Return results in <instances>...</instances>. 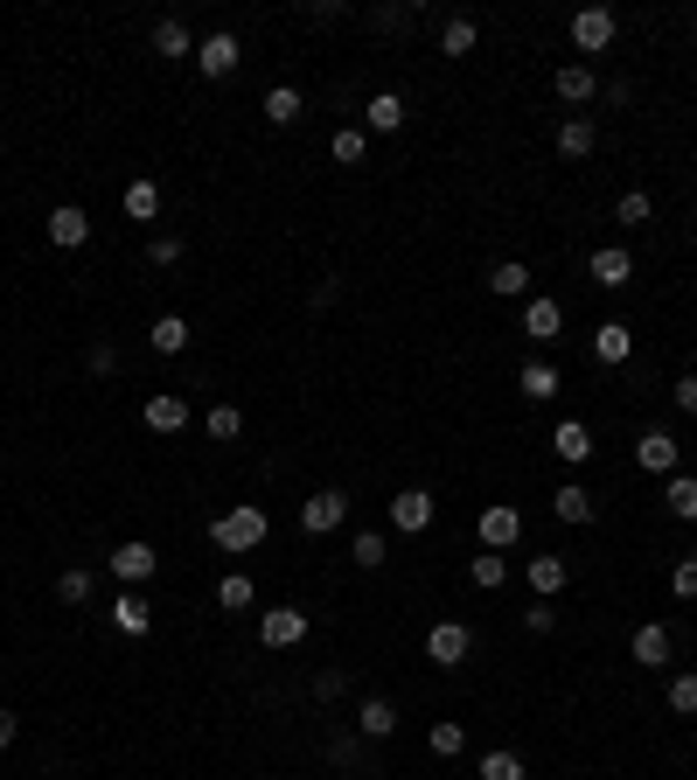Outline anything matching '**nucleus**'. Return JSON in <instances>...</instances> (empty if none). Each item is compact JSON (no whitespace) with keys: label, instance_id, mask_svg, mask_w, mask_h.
I'll return each instance as SVG.
<instances>
[{"label":"nucleus","instance_id":"1","mask_svg":"<svg viewBox=\"0 0 697 780\" xmlns=\"http://www.w3.org/2000/svg\"><path fill=\"white\" fill-rule=\"evenodd\" d=\"M266 509H258V502H237V509H223V516L210 523V537H217V550H231V558H237V550H258V544H266Z\"/></svg>","mask_w":697,"mask_h":780},{"label":"nucleus","instance_id":"2","mask_svg":"<svg viewBox=\"0 0 697 780\" xmlns=\"http://www.w3.org/2000/svg\"><path fill=\"white\" fill-rule=\"evenodd\" d=\"M467 649H475V635H467V620H432V635H426V655L440 662V670H461Z\"/></svg>","mask_w":697,"mask_h":780},{"label":"nucleus","instance_id":"3","mask_svg":"<svg viewBox=\"0 0 697 780\" xmlns=\"http://www.w3.org/2000/svg\"><path fill=\"white\" fill-rule=\"evenodd\" d=\"M342 516H349V494H335V488H322V494H307V502H300V529H307V537L342 529Z\"/></svg>","mask_w":697,"mask_h":780},{"label":"nucleus","instance_id":"4","mask_svg":"<svg viewBox=\"0 0 697 780\" xmlns=\"http://www.w3.org/2000/svg\"><path fill=\"white\" fill-rule=\"evenodd\" d=\"M614 8H579L572 14V49H586V56H600V49H607L614 43Z\"/></svg>","mask_w":697,"mask_h":780},{"label":"nucleus","instance_id":"5","mask_svg":"<svg viewBox=\"0 0 697 780\" xmlns=\"http://www.w3.org/2000/svg\"><path fill=\"white\" fill-rule=\"evenodd\" d=\"M237 63H244V56H237V35L231 28H217V35H202V43H196V70H202V78H231Z\"/></svg>","mask_w":697,"mask_h":780},{"label":"nucleus","instance_id":"6","mask_svg":"<svg viewBox=\"0 0 697 780\" xmlns=\"http://www.w3.org/2000/svg\"><path fill=\"white\" fill-rule=\"evenodd\" d=\"M258 641H266V649H300V641H307V614H300V606H272V614L258 620Z\"/></svg>","mask_w":697,"mask_h":780},{"label":"nucleus","instance_id":"7","mask_svg":"<svg viewBox=\"0 0 697 780\" xmlns=\"http://www.w3.org/2000/svg\"><path fill=\"white\" fill-rule=\"evenodd\" d=\"M516 537H523V509L488 502V509H481V550H510Z\"/></svg>","mask_w":697,"mask_h":780},{"label":"nucleus","instance_id":"8","mask_svg":"<svg viewBox=\"0 0 697 780\" xmlns=\"http://www.w3.org/2000/svg\"><path fill=\"white\" fill-rule=\"evenodd\" d=\"M105 564H112V572H119L126 585H147V579H154V572H161V558H154V544H140V537H133V544H119V550H112V558H105Z\"/></svg>","mask_w":697,"mask_h":780},{"label":"nucleus","instance_id":"9","mask_svg":"<svg viewBox=\"0 0 697 780\" xmlns=\"http://www.w3.org/2000/svg\"><path fill=\"white\" fill-rule=\"evenodd\" d=\"M426 523H432V494H426V488H398V494H391V529L419 537Z\"/></svg>","mask_w":697,"mask_h":780},{"label":"nucleus","instance_id":"10","mask_svg":"<svg viewBox=\"0 0 697 780\" xmlns=\"http://www.w3.org/2000/svg\"><path fill=\"white\" fill-rule=\"evenodd\" d=\"M91 237V217H84V209L78 202H63V209H49V244H56V252H78V244Z\"/></svg>","mask_w":697,"mask_h":780},{"label":"nucleus","instance_id":"11","mask_svg":"<svg viewBox=\"0 0 697 780\" xmlns=\"http://www.w3.org/2000/svg\"><path fill=\"white\" fill-rule=\"evenodd\" d=\"M523 579H531V593H537V599H551V593H565V585H572V564L544 550V558H531V564H523Z\"/></svg>","mask_w":697,"mask_h":780},{"label":"nucleus","instance_id":"12","mask_svg":"<svg viewBox=\"0 0 697 780\" xmlns=\"http://www.w3.org/2000/svg\"><path fill=\"white\" fill-rule=\"evenodd\" d=\"M188 426V397L182 391H154L147 397V432H182Z\"/></svg>","mask_w":697,"mask_h":780},{"label":"nucleus","instance_id":"13","mask_svg":"<svg viewBox=\"0 0 697 780\" xmlns=\"http://www.w3.org/2000/svg\"><path fill=\"white\" fill-rule=\"evenodd\" d=\"M586 272H593V287H628V279H635V258L620 252V244H600Z\"/></svg>","mask_w":697,"mask_h":780},{"label":"nucleus","instance_id":"14","mask_svg":"<svg viewBox=\"0 0 697 780\" xmlns=\"http://www.w3.org/2000/svg\"><path fill=\"white\" fill-rule=\"evenodd\" d=\"M551 453H558V461H593V432L586 426H579V418H558V426H551Z\"/></svg>","mask_w":697,"mask_h":780},{"label":"nucleus","instance_id":"15","mask_svg":"<svg viewBox=\"0 0 697 780\" xmlns=\"http://www.w3.org/2000/svg\"><path fill=\"white\" fill-rule=\"evenodd\" d=\"M635 461H642L649 474H676V461H684V446H676L670 432H642V446H635Z\"/></svg>","mask_w":697,"mask_h":780},{"label":"nucleus","instance_id":"16","mask_svg":"<svg viewBox=\"0 0 697 780\" xmlns=\"http://www.w3.org/2000/svg\"><path fill=\"white\" fill-rule=\"evenodd\" d=\"M628 655L635 662H642V670H663V662H670V627H635V641H628Z\"/></svg>","mask_w":697,"mask_h":780},{"label":"nucleus","instance_id":"17","mask_svg":"<svg viewBox=\"0 0 697 780\" xmlns=\"http://www.w3.org/2000/svg\"><path fill=\"white\" fill-rule=\"evenodd\" d=\"M356 732H363V738H391V732H398V703H391V697H363Z\"/></svg>","mask_w":697,"mask_h":780},{"label":"nucleus","instance_id":"18","mask_svg":"<svg viewBox=\"0 0 697 780\" xmlns=\"http://www.w3.org/2000/svg\"><path fill=\"white\" fill-rule=\"evenodd\" d=\"M112 627H119V635H147V627H154V606H147L140 593H119V599H112Z\"/></svg>","mask_w":697,"mask_h":780},{"label":"nucleus","instance_id":"19","mask_svg":"<svg viewBox=\"0 0 697 780\" xmlns=\"http://www.w3.org/2000/svg\"><path fill=\"white\" fill-rule=\"evenodd\" d=\"M628 349H635L628 321H600V328H593V356H600V363H628Z\"/></svg>","mask_w":697,"mask_h":780},{"label":"nucleus","instance_id":"20","mask_svg":"<svg viewBox=\"0 0 697 780\" xmlns=\"http://www.w3.org/2000/svg\"><path fill=\"white\" fill-rule=\"evenodd\" d=\"M558 328H565L558 300H531V307H523V335H531V341H558Z\"/></svg>","mask_w":697,"mask_h":780},{"label":"nucleus","instance_id":"21","mask_svg":"<svg viewBox=\"0 0 697 780\" xmlns=\"http://www.w3.org/2000/svg\"><path fill=\"white\" fill-rule=\"evenodd\" d=\"M593 147H600V132H593V119H579V112H572V119L558 126V154H565V161H586Z\"/></svg>","mask_w":697,"mask_h":780},{"label":"nucleus","instance_id":"22","mask_svg":"<svg viewBox=\"0 0 697 780\" xmlns=\"http://www.w3.org/2000/svg\"><path fill=\"white\" fill-rule=\"evenodd\" d=\"M663 509L676 523H697V474H670V488H663Z\"/></svg>","mask_w":697,"mask_h":780},{"label":"nucleus","instance_id":"23","mask_svg":"<svg viewBox=\"0 0 697 780\" xmlns=\"http://www.w3.org/2000/svg\"><path fill=\"white\" fill-rule=\"evenodd\" d=\"M488 293H502V300H523V293H531V265H523V258H502L496 272H488Z\"/></svg>","mask_w":697,"mask_h":780},{"label":"nucleus","instance_id":"24","mask_svg":"<svg viewBox=\"0 0 697 780\" xmlns=\"http://www.w3.org/2000/svg\"><path fill=\"white\" fill-rule=\"evenodd\" d=\"M551 516H558V523H593V494L579 488V481H565V488L551 494Z\"/></svg>","mask_w":697,"mask_h":780},{"label":"nucleus","instance_id":"25","mask_svg":"<svg viewBox=\"0 0 697 780\" xmlns=\"http://www.w3.org/2000/svg\"><path fill=\"white\" fill-rule=\"evenodd\" d=\"M363 119H370V132H398L405 126V98L398 91H376V98L363 105Z\"/></svg>","mask_w":697,"mask_h":780},{"label":"nucleus","instance_id":"26","mask_svg":"<svg viewBox=\"0 0 697 780\" xmlns=\"http://www.w3.org/2000/svg\"><path fill=\"white\" fill-rule=\"evenodd\" d=\"M147 341H154V356H182L188 349V321L182 314H161L154 328H147Z\"/></svg>","mask_w":697,"mask_h":780},{"label":"nucleus","instance_id":"27","mask_svg":"<svg viewBox=\"0 0 697 780\" xmlns=\"http://www.w3.org/2000/svg\"><path fill=\"white\" fill-rule=\"evenodd\" d=\"M516 391L531 397V405H544V397H558V370L551 363H523L516 370Z\"/></svg>","mask_w":697,"mask_h":780},{"label":"nucleus","instance_id":"28","mask_svg":"<svg viewBox=\"0 0 697 780\" xmlns=\"http://www.w3.org/2000/svg\"><path fill=\"white\" fill-rule=\"evenodd\" d=\"M300 112H307V105H300L293 84H272V91H266V119H272V126H300Z\"/></svg>","mask_w":697,"mask_h":780},{"label":"nucleus","instance_id":"29","mask_svg":"<svg viewBox=\"0 0 697 780\" xmlns=\"http://www.w3.org/2000/svg\"><path fill=\"white\" fill-rule=\"evenodd\" d=\"M593 91H600V84H593L586 63H565V70H558V98H565V105H586Z\"/></svg>","mask_w":697,"mask_h":780},{"label":"nucleus","instance_id":"30","mask_svg":"<svg viewBox=\"0 0 697 780\" xmlns=\"http://www.w3.org/2000/svg\"><path fill=\"white\" fill-rule=\"evenodd\" d=\"M126 217H133V223H154V217H161V188H154V182H126Z\"/></svg>","mask_w":697,"mask_h":780},{"label":"nucleus","instance_id":"31","mask_svg":"<svg viewBox=\"0 0 697 780\" xmlns=\"http://www.w3.org/2000/svg\"><path fill=\"white\" fill-rule=\"evenodd\" d=\"M467 579H475V585H481V593H496V585H502V579H510V558H502V550H481V558H475V564H467Z\"/></svg>","mask_w":697,"mask_h":780},{"label":"nucleus","instance_id":"32","mask_svg":"<svg viewBox=\"0 0 697 780\" xmlns=\"http://www.w3.org/2000/svg\"><path fill=\"white\" fill-rule=\"evenodd\" d=\"M328 154L342 161V167H356V161L370 154V132H363V126H342V132H335V140H328Z\"/></svg>","mask_w":697,"mask_h":780},{"label":"nucleus","instance_id":"33","mask_svg":"<svg viewBox=\"0 0 697 780\" xmlns=\"http://www.w3.org/2000/svg\"><path fill=\"white\" fill-rule=\"evenodd\" d=\"M252 599H258V585L244 579V572H231V579L217 585V606H223V614H244V606H252Z\"/></svg>","mask_w":697,"mask_h":780},{"label":"nucleus","instance_id":"34","mask_svg":"<svg viewBox=\"0 0 697 780\" xmlns=\"http://www.w3.org/2000/svg\"><path fill=\"white\" fill-rule=\"evenodd\" d=\"M475 43H481V28L467 22V14H454V22L440 28V49H446V56H467V49H475Z\"/></svg>","mask_w":697,"mask_h":780},{"label":"nucleus","instance_id":"35","mask_svg":"<svg viewBox=\"0 0 697 780\" xmlns=\"http://www.w3.org/2000/svg\"><path fill=\"white\" fill-rule=\"evenodd\" d=\"M154 49H161V56H196V35H188L182 22H161V28H154Z\"/></svg>","mask_w":697,"mask_h":780},{"label":"nucleus","instance_id":"36","mask_svg":"<svg viewBox=\"0 0 697 780\" xmlns=\"http://www.w3.org/2000/svg\"><path fill=\"white\" fill-rule=\"evenodd\" d=\"M670 711H676V718H697V670L670 676Z\"/></svg>","mask_w":697,"mask_h":780},{"label":"nucleus","instance_id":"37","mask_svg":"<svg viewBox=\"0 0 697 780\" xmlns=\"http://www.w3.org/2000/svg\"><path fill=\"white\" fill-rule=\"evenodd\" d=\"M426 746L440 753V759H454V753L467 746V725H432V732H426Z\"/></svg>","mask_w":697,"mask_h":780},{"label":"nucleus","instance_id":"38","mask_svg":"<svg viewBox=\"0 0 697 780\" xmlns=\"http://www.w3.org/2000/svg\"><path fill=\"white\" fill-rule=\"evenodd\" d=\"M620 223H649L655 217V202H649V188H628V196H620V209H614Z\"/></svg>","mask_w":697,"mask_h":780},{"label":"nucleus","instance_id":"39","mask_svg":"<svg viewBox=\"0 0 697 780\" xmlns=\"http://www.w3.org/2000/svg\"><path fill=\"white\" fill-rule=\"evenodd\" d=\"M349 558L363 564V572H376V564H384V537H376V529H363V537L349 544Z\"/></svg>","mask_w":697,"mask_h":780},{"label":"nucleus","instance_id":"40","mask_svg":"<svg viewBox=\"0 0 697 780\" xmlns=\"http://www.w3.org/2000/svg\"><path fill=\"white\" fill-rule=\"evenodd\" d=\"M237 432H244V411L237 405H217L210 411V440H237Z\"/></svg>","mask_w":697,"mask_h":780},{"label":"nucleus","instance_id":"41","mask_svg":"<svg viewBox=\"0 0 697 780\" xmlns=\"http://www.w3.org/2000/svg\"><path fill=\"white\" fill-rule=\"evenodd\" d=\"M481 780H523V759L516 753H488L481 759Z\"/></svg>","mask_w":697,"mask_h":780},{"label":"nucleus","instance_id":"42","mask_svg":"<svg viewBox=\"0 0 697 780\" xmlns=\"http://www.w3.org/2000/svg\"><path fill=\"white\" fill-rule=\"evenodd\" d=\"M56 599H63V606H84V599H91V572H63V579H56Z\"/></svg>","mask_w":697,"mask_h":780},{"label":"nucleus","instance_id":"43","mask_svg":"<svg viewBox=\"0 0 697 780\" xmlns=\"http://www.w3.org/2000/svg\"><path fill=\"white\" fill-rule=\"evenodd\" d=\"M670 593H676V599H697V558H684V564L670 572Z\"/></svg>","mask_w":697,"mask_h":780},{"label":"nucleus","instance_id":"44","mask_svg":"<svg viewBox=\"0 0 697 780\" xmlns=\"http://www.w3.org/2000/svg\"><path fill=\"white\" fill-rule=\"evenodd\" d=\"M523 627H531V635H551V627H558V606H551V599H537L531 614H523Z\"/></svg>","mask_w":697,"mask_h":780},{"label":"nucleus","instance_id":"45","mask_svg":"<svg viewBox=\"0 0 697 780\" xmlns=\"http://www.w3.org/2000/svg\"><path fill=\"white\" fill-rule=\"evenodd\" d=\"M147 258H154V265H175V258H182V237H154V244H147Z\"/></svg>","mask_w":697,"mask_h":780},{"label":"nucleus","instance_id":"46","mask_svg":"<svg viewBox=\"0 0 697 780\" xmlns=\"http://www.w3.org/2000/svg\"><path fill=\"white\" fill-rule=\"evenodd\" d=\"M112 370H119V356H112L105 341H98V349H91V376H112Z\"/></svg>","mask_w":697,"mask_h":780},{"label":"nucleus","instance_id":"47","mask_svg":"<svg viewBox=\"0 0 697 780\" xmlns=\"http://www.w3.org/2000/svg\"><path fill=\"white\" fill-rule=\"evenodd\" d=\"M314 697H342V670H322V676H314Z\"/></svg>","mask_w":697,"mask_h":780},{"label":"nucleus","instance_id":"48","mask_svg":"<svg viewBox=\"0 0 697 780\" xmlns=\"http://www.w3.org/2000/svg\"><path fill=\"white\" fill-rule=\"evenodd\" d=\"M676 405H684V411H697V376H684V384H676Z\"/></svg>","mask_w":697,"mask_h":780},{"label":"nucleus","instance_id":"49","mask_svg":"<svg viewBox=\"0 0 697 780\" xmlns=\"http://www.w3.org/2000/svg\"><path fill=\"white\" fill-rule=\"evenodd\" d=\"M14 746V711H0V753Z\"/></svg>","mask_w":697,"mask_h":780}]
</instances>
